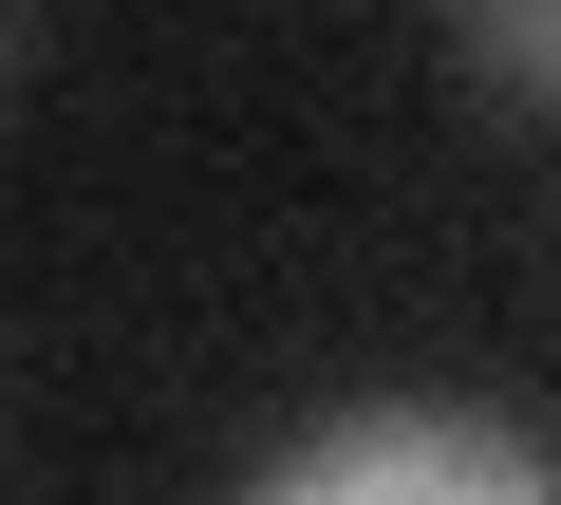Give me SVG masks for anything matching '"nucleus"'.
Segmentation results:
<instances>
[{"label":"nucleus","instance_id":"obj_1","mask_svg":"<svg viewBox=\"0 0 561 505\" xmlns=\"http://www.w3.org/2000/svg\"><path fill=\"white\" fill-rule=\"evenodd\" d=\"M225 505H561V449L486 393H356L319 431H280Z\"/></svg>","mask_w":561,"mask_h":505},{"label":"nucleus","instance_id":"obj_2","mask_svg":"<svg viewBox=\"0 0 561 505\" xmlns=\"http://www.w3.org/2000/svg\"><path fill=\"white\" fill-rule=\"evenodd\" d=\"M449 57H468L486 94H561V0H524V20H468Z\"/></svg>","mask_w":561,"mask_h":505}]
</instances>
